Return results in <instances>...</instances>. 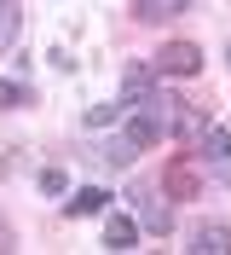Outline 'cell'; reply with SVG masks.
<instances>
[{"label": "cell", "instance_id": "obj_1", "mask_svg": "<svg viewBox=\"0 0 231 255\" xmlns=\"http://www.w3.org/2000/svg\"><path fill=\"white\" fill-rule=\"evenodd\" d=\"M173 105H179L173 93L151 87V93L139 99V105H127V111H122V133L139 145V151H151V145L173 139Z\"/></svg>", "mask_w": 231, "mask_h": 255}, {"label": "cell", "instance_id": "obj_2", "mask_svg": "<svg viewBox=\"0 0 231 255\" xmlns=\"http://www.w3.org/2000/svg\"><path fill=\"white\" fill-rule=\"evenodd\" d=\"M162 191H168V197H202V191H208V168L197 162V151H179V157L162 168Z\"/></svg>", "mask_w": 231, "mask_h": 255}, {"label": "cell", "instance_id": "obj_3", "mask_svg": "<svg viewBox=\"0 0 231 255\" xmlns=\"http://www.w3.org/2000/svg\"><path fill=\"white\" fill-rule=\"evenodd\" d=\"M197 162L208 168V180L231 186V128L226 122H208V133L197 139Z\"/></svg>", "mask_w": 231, "mask_h": 255}, {"label": "cell", "instance_id": "obj_4", "mask_svg": "<svg viewBox=\"0 0 231 255\" xmlns=\"http://www.w3.org/2000/svg\"><path fill=\"white\" fill-rule=\"evenodd\" d=\"M133 221H139V232H173L168 191H156V186H139V191H133Z\"/></svg>", "mask_w": 231, "mask_h": 255}, {"label": "cell", "instance_id": "obj_5", "mask_svg": "<svg viewBox=\"0 0 231 255\" xmlns=\"http://www.w3.org/2000/svg\"><path fill=\"white\" fill-rule=\"evenodd\" d=\"M156 70H162V76H179V81H191V76H202V47L197 41H168V47L156 52Z\"/></svg>", "mask_w": 231, "mask_h": 255}, {"label": "cell", "instance_id": "obj_6", "mask_svg": "<svg viewBox=\"0 0 231 255\" xmlns=\"http://www.w3.org/2000/svg\"><path fill=\"white\" fill-rule=\"evenodd\" d=\"M151 87H156V64L133 58V64L122 70V111H127V105H139V99L151 93Z\"/></svg>", "mask_w": 231, "mask_h": 255}, {"label": "cell", "instance_id": "obj_7", "mask_svg": "<svg viewBox=\"0 0 231 255\" xmlns=\"http://www.w3.org/2000/svg\"><path fill=\"white\" fill-rule=\"evenodd\" d=\"M191 255H226L231 250V232H226V221H202V226H191V244H185Z\"/></svg>", "mask_w": 231, "mask_h": 255}, {"label": "cell", "instance_id": "obj_8", "mask_svg": "<svg viewBox=\"0 0 231 255\" xmlns=\"http://www.w3.org/2000/svg\"><path fill=\"white\" fill-rule=\"evenodd\" d=\"M202 133H208V116H202L197 105H185V99H179V105H173V139L197 151V139H202Z\"/></svg>", "mask_w": 231, "mask_h": 255}, {"label": "cell", "instance_id": "obj_9", "mask_svg": "<svg viewBox=\"0 0 231 255\" xmlns=\"http://www.w3.org/2000/svg\"><path fill=\"white\" fill-rule=\"evenodd\" d=\"M104 250H116V255L139 250V221H133V215H110V221H104Z\"/></svg>", "mask_w": 231, "mask_h": 255}, {"label": "cell", "instance_id": "obj_10", "mask_svg": "<svg viewBox=\"0 0 231 255\" xmlns=\"http://www.w3.org/2000/svg\"><path fill=\"white\" fill-rule=\"evenodd\" d=\"M104 209H110V191H104V186L70 191V221H81V215H104Z\"/></svg>", "mask_w": 231, "mask_h": 255}, {"label": "cell", "instance_id": "obj_11", "mask_svg": "<svg viewBox=\"0 0 231 255\" xmlns=\"http://www.w3.org/2000/svg\"><path fill=\"white\" fill-rule=\"evenodd\" d=\"M17 35H23V6L17 0H0V58L17 47Z\"/></svg>", "mask_w": 231, "mask_h": 255}, {"label": "cell", "instance_id": "obj_12", "mask_svg": "<svg viewBox=\"0 0 231 255\" xmlns=\"http://www.w3.org/2000/svg\"><path fill=\"white\" fill-rule=\"evenodd\" d=\"M133 157H139V145L127 139V133H116L110 145H98V162H110V168H133Z\"/></svg>", "mask_w": 231, "mask_h": 255}, {"label": "cell", "instance_id": "obj_13", "mask_svg": "<svg viewBox=\"0 0 231 255\" xmlns=\"http://www.w3.org/2000/svg\"><path fill=\"white\" fill-rule=\"evenodd\" d=\"M185 6H191V0H139L133 12L145 17V23H168V17H179Z\"/></svg>", "mask_w": 231, "mask_h": 255}, {"label": "cell", "instance_id": "obj_14", "mask_svg": "<svg viewBox=\"0 0 231 255\" xmlns=\"http://www.w3.org/2000/svg\"><path fill=\"white\" fill-rule=\"evenodd\" d=\"M23 105H35L29 81H0V111H23Z\"/></svg>", "mask_w": 231, "mask_h": 255}, {"label": "cell", "instance_id": "obj_15", "mask_svg": "<svg viewBox=\"0 0 231 255\" xmlns=\"http://www.w3.org/2000/svg\"><path fill=\"white\" fill-rule=\"evenodd\" d=\"M110 122H122V99H116V105H92V111H87V128H110Z\"/></svg>", "mask_w": 231, "mask_h": 255}, {"label": "cell", "instance_id": "obj_16", "mask_svg": "<svg viewBox=\"0 0 231 255\" xmlns=\"http://www.w3.org/2000/svg\"><path fill=\"white\" fill-rule=\"evenodd\" d=\"M64 186H70V180H64V174H58V168H46V174H41V191H46V197H58V191H64Z\"/></svg>", "mask_w": 231, "mask_h": 255}, {"label": "cell", "instance_id": "obj_17", "mask_svg": "<svg viewBox=\"0 0 231 255\" xmlns=\"http://www.w3.org/2000/svg\"><path fill=\"white\" fill-rule=\"evenodd\" d=\"M6 250H17V232H12V221H6V215H0V255Z\"/></svg>", "mask_w": 231, "mask_h": 255}, {"label": "cell", "instance_id": "obj_18", "mask_svg": "<svg viewBox=\"0 0 231 255\" xmlns=\"http://www.w3.org/2000/svg\"><path fill=\"white\" fill-rule=\"evenodd\" d=\"M226 64H231V41H226Z\"/></svg>", "mask_w": 231, "mask_h": 255}]
</instances>
